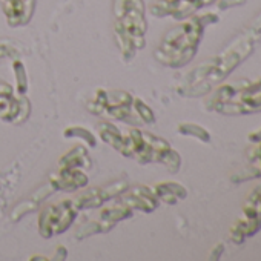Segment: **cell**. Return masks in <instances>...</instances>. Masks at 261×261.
<instances>
[{
  "label": "cell",
  "mask_w": 261,
  "mask_h": 261,
  "mask_svg": "<svg viewBox=\"0 0 261 261\" xmlns=\"http://www.w3.org/2000/svg\"><path fill=\"white\" fill-rule=\"evenodd\" d=\"M261 34L249 28L221 54L198 65L185 79V85L178 92L188 97L204 95L211 91L214 83L223 82L238 65H241L255 49V42Z\"/></svg>",
  "instance_id": "1"
},
{
  "label": "cell",
  "mask_w": 261,
  "mask_h": 261,
  "mask_svg": "<svg viewBox=\"0 0 261 261\" xmlns=\"http://www.w3.org/2000/svg\"><path fill=\"white\" fill-rule=\"evenodd\" d=\"M215 22H218V16L207 13L177 25L163 37L154 53L155 59L169 68H181L188 65L198 51L204 28Z\"/></svg>",
  "instance_id": "2"
},
{
  "label": "cell",
  "mask_w": 261,
  "mask_h": 261,
  "mask_svg": "<svg viewBox=\"0 0 261 261\" xmlns=\"http://www.w3.org/2000/svg\"><path fill=\"white\" fill-rule=\"evenodd\" d=\"M115 39L126 59L134 57L136 49L145 46L146 19L143 0H115Z\"/></svg>",
  "instance_id": "3"
},
{
  "label": "cell",
  "mask_w": 261,
  "mask_h": 261,
  "mask_svg": "<svg viewBox=\"0 0 261 261\" xmlns=\"http://www.w3.org/2000/svg\"><path fill=\"white\" fill-rule=\"evenodd\" d=\"M215 111L223 115H247L261 112V79L255 82L241 80L232 97Z\"/></svg>",
  "instance_id": "4"
},
{
  "label": "cell",
  "mask_w": 261,
  "mask_h": 261,
  "mask_svg": "<svg viewBox=\"0 0 261 261\" xmlns=\"http://www.w3.org/2000/svg\"><path fill=\"white\" fill-rule=\"evenodd\" d=\"M77 209L71 201H62L43 209L39 217V230L42 237L49 238L54 233L65 232L75 220Z\"/></svg>",
  "instance_id": "5"
},
{
  "label": "cell",
  "mask_w": 261,
  "mask_h": 261,
  "mask_svg": "<svg viewBox=\"0 0 261 261\" xmlns=\"http://www.w3.org/2000/svg\"><path fill=\"white\" fill-rule=\"evenodd\" d=\"M127 189V183L124 180H118L114 183H109L106 186L101 188H94L89 189L83 194H80L75 200H74V207L75 209H85V207H95L100 206L101 203H105L106 200L124 192Z\"/></svg>",
  "instance_id": "6"
},
{
  "label": "cell",
  "mask_w": 261,
  "mask_h": 261,
  "mask_svg": "<svg viewBox=\"0 0 261 261\" xmlns=\"http://www.w3.org/2000/svg\"><path fill=\"white\" fill-rule=\"evenodd\" d=\"M123 203L127 207L140 209L143 212H152L159 206V197L146 186H139L123 195Z\"/></svg>",
  "instance_id": "7"
},
{
  "label": "cell",
  "mask_w": 261,
  "mask_h": 261,
  "mask_svg": "<svg viewBox=\"0 0 261 261\" xmlns=\"http://www.w3.org/2000/svg\"><path fill=\"white\" fill-rule=\"evenodd\" d=\"M34 0H4V10L11 27L25 25L34 13Z\"/></svg>",
  "instance_id": "8"
},
{
  "label": "cell",
  "mask_w": 261,
  "mask_h": 261,
  "mask_svg": "<svg viewBox=\"0 0 261 261\" xmlns=\"http://www.w3.org/2000/svg\"><path fill=\"white\" fill-rule=\"evenodd\" d=\"M56 191L63 189V191H75L88 185V177L79 171V168H62L59 175L51 180Z\"/></svg>",
  "instance_id": "9"
},
{
  "label": "cell",
  "mask_w": 261,
  "mask_h": 261,
  "mask_svg": "<svg viewBox=\"0 0 261 261\" xmlns=\"http://www.w3.org/2000/svg\"><path fill=\"white\" fill-rule=\"evenodd\" d=\"M154 192L159 197V200H162V201H165L168 204H175L178 200H183L188 195L186 188H183L181 185L174 183V181H168V183L157 185L154 188Z\"/></svg>",
  "instance_id": "10"
},
{
  "label": "cell",
  "mask_w": 261,
  "mask_h": 261,
  "mask_svg": "<svg viewBox=\"0 0 261 261\" xmlns=\"http://www.w3.org/2000/svg\"><path fill=\"white\" fill-rule=\"evenodd\" d=\"M130 215H133V211H130L127 206H114V207H108L101 212L100 215V227L103 232L112 229L115 226L117 221L123 220V218H129Z\"/></svg>",
  "instance_id": "11"
},
{
  "label": "cell",
  "mask_w": 261,
  "mask_h": 261,
  "mask_svg": "<svg viewBox=\"0 0 261 261\" xmlns=\"http://www.w3.org/2000/svg\"><path fill=\"white\" fill-rule=\"evenodd\" d=\"M98 127H100V136H101V139H103L108 145H111L112 148H115L118 152H121V155H124L126 139H124V136H121V134L118 133V129H117L115 126H112L111 123H108V121L100 123Z\"/></svg>",
  "instance_id": "12"
},
{
  "label": "cell",
  "mask_w": 261,
  "mask_h": 261,
  "mask_svg": "<svg viewBox=\"0 0 261 261\" xmlns=\"http://www.w3.org/2000/svg\"><path fill=\"white\" fill-rule=\"evenodd\" d=\"M243 215L246 218H256L261 217V183L255 186L250 194L244 200Z\"/></svg>",
  "instance_id": "13"
},
{
  "label": "cell",
  "mask_w": 261,
  "mask_h": 261,
  "mask_svg": "<svg viewBox=\"0 0 261 261\" xmlns=\"http://www.w3.org/2000/svg\"><path fill=\"white\" fill-rule=\"evenodd\" d=\"M60 165L63 168H83V166L89 165V159H88L86 149L83 146H77L75 149L68 152L60 160Z\"/></svg>",
  "instance_id": "14"
},
{
  "label": "cell",
  "mask_w": 261,
  "mask_h": 261,
  "mask_svg": "<svg viewBox=\"0 0 261 261\" xmlns=\"http://www.w3.org/2000/svg\"><path fill=\"white\" fill-rule=\"evenodd\" d=\"M178 133L181 136L195 137L203 143L211 142V134L207 133V129L200 126V124H195V123H181V124H178Z\"/></svg>",
  "instance_id": "15"
},
{
  "label": "cell",
  "mask_w": 261,
  "mask_h": 261,
  "mask_svg": "<svg viewBox=\"0 0 261 261\" xmlns=\"http://www.w3.org/2000/svg\"><path fill=\"white\" fill-rule=\"evenodd\" d=\"M65 137H80L85 142H88L91 146H95V137L83 127H68L65 130Z\"/></svg>",
  "instance_id": "16"
},
{
  "label": "cell",
  "mask_w": 261,
  "mask_h": 261,
  "mask_svg": "<svg viewBox=\"0 0 261 261\" xmlns=\"http://www.w3.org/2000/svg\"><path fill=\"white\" fill-rule=\"evenodd\" d=\"M133 105H134V108H136L139 117H140L145 123H154L155 117H154V112L149 109V106H146L140 98H134V100H133Z\"/></svg>",
  "instance_id": "17"
},
{
  "label": "cell",
  "mask_w": 261,
  "mask_h": 261,
  "mask_svg": "<svg viewBox=\"0 0 261 261\" xmlns=\"http://www.w3.org/2000/svg\"><path fill=\"white\" fill-rule=\"evenodd\" d=\"M100 230H101V227H100V223L98 221H89V223H86V224H83V226H80L77 229L75 238L77 240H83V238H86L89 235H94V233H97Z\"/></svg>",
  "instance_id": "18"
},
{
  "label": "cell",
  "mask_w": 261,
  "mask_h": 261,
  "mask_svg": "<svg viewBox=\"0 0 261 261\" xmlns=\"http://www.w3.org/2000/svg\"><path fill=\"white\" fill-rule=\"evenodd\" d=\"M247 160H249V165L255 166L259 172H261V142H256L255 146H250L247 151Z\"/></svg>",
  "instance_id": "19"
},
{
  "label": "cell",
  "mask_w": 261,
  "mask_h": 261,
  "mask_svg": "<svg viewBox=\"0 0 261 261\" xmlns=\"http://www.w3.org/2000/svg\"><path fill=\"white\" fill-rule=\"evenodd\" d=\"M14 72L17 77V89L20 94H25L28 89V82H27V71L23 69V65L20 62L14 63Z\"/></svg>",
  "instance_id": "20"
},
{
  "label": "cell",
  "mask_w": 261,
  "mask_h": 261,
  "mask_svg": "<svg viewBox=\"0 0 261 261\" xmlns=\"http://www.w3.org/2000/svg\"><path fill=\"white\" fill-rule=\"evenodd\" d=\"M223 253H224V243H218V244H215V246L212 247L211 255H209V259H212V261L220 259Z\"/></svg>",
  "instance_id": "21"
},
{
  "label": "cell",
  "mask_w": 261,
  "mask_h": 261,
  "mask_svg": "<svg viewBox=\"0 0 261 261\" xmlns=\"http://www.w3.org/2000/svg\"><path fill=\"white\" fill-rule=\"evenodd\" d=\"M246 0H220L218 7L221 10H227V8H232V7H238V5H243Z\"/></svg>",
  "instance_id": "22"
},
{
  "label": "cell",
  "mask_w": 261,
  "mask_h": 261,
  "mask_svg": "<svg viewBox=\"0 0 261 261\" xmlns=\"http://www.w3.org/2000/svg\"><path fill=\"white\" fill-rule=\"evenodd\" d=\"M247 140H249L250 143L261 142V127H259V129H256V130H253V133H250V134L247 136Z\"/></svg>",
  "instance_id": "23"
}]
</instances>
